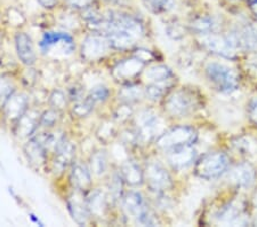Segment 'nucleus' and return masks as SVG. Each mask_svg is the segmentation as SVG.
Returning <instances> with one entry per match:
<instances>
[{
  "label": "nucleus",
  "instance_id": "nucleus-13",
  "mask_svg": "<svg viewBox=\"0 0 257 227\" xmlns=\"http://www.w3.org/2000/svg\"><path fill=\"white\" fill-rule=\"evenodd\" d=\"M229 178L237 187L249 188L256 181V169L248 162L240 163L232 169Z\"/></svg>",
  "mask_w": 257,
  "mask_h": 227
},
{
  "label": "nucleus",
  "instance_id": "nucleus-6",
  "mask_svg": "<svg viewBox=\"0 0 257 227\" xmlns=\"http://www.w3.org/2000/svg\"><path fill=\"white\" fill-rule=\"evenodd\" d=\"M144 181L152 192L164 193L173 187L169 172L159 162H150L144 170Z\"/></svg>",
  "mask_w": 257,
  "mask_h": 227
},
{
  "label": "nucleus",
  "instance_id": "nucleus-37",
  "mask_svg": "<svg viewBox=\"0 0 257 227\" xmlns=\"http://www.w3.org/2000/svg\"><path fill=\"white\" fill-rule=\"evenodd\" d=\"M110 90L106 88L104 85H98V86H95L92 90H90V92L88 94V97L92 99V100L95 103H98V102H105L107 99L110 98Z\"/></svg>",
  "mask_w": 257,
  "mask_h": 227
},
{
  "label": "nucleus",
  "instance_id": "nucleus-10",
  "mask_svg": "<svg viewBox=\"0 0 257 227\" xmlns=\"http://www.w3.org/2000/svg\"><path fill=\"white\" fill-rule=\"evenodd\" d=\"M145 63L140 61L138 57L133 56L131 59L119 62L114 67L112 75L115 81L121 82L123 84H130L133 80H135L143 71Z\"/></svg>",
  "mask_w": 257,
  "mask_h": 227
},
{
  "label": "nucleus",
  "instance_id": "nucleus-26",
  "mask_svg": "<svg viewBox=\"0 0 257 227\" xmlns=\"http://www.w3.org/2000/svg\"><path fill=\"white\" fill-rule=\"evenodd\" d=\"M173 72L168 67L163 64L153 65L145 71V78L149 83H161L173 81Z\"/></svg>",
  "mask_w": 257,
  "mask_h": 227
},
{
  "label": "nucleus",
  "instance_id": "nucleus-14",
  "mask_svg": "<svg viewBox=\"0 0 257 227\" xmlns=\"http://www.w3.org/2000/svg\"><path fill=\"white\" fill-rule=\"evenodd\" d=\"M168 153V162L175 170H183L189 168L197 159V150L193 148V144L178 147Z\"/></svg>",
  "mask_w": 257,
  "mask_h": 227
},
{
  "label": "nucleus",
  "instance_id": "nucleus-4",
  "mask_svg": "<svg viewBox=\"0 0 257 227\" xmlns=\"http://www.w3.org/2000/svg\"><path fill=\"white\" fill-rule=\"evenodd\" d=\"M198 100L193 92L188 90H177L167 97L165 102L166 111L174 117H185L197 108Z\"/></svg>",
  "mask_w": 257,
  "mask_h": 227
},
{
  "label": "nucleus",
  "instance_id": "nucleus-16",
  "mask_svg": "<svg viewBox=\"0 0 257 227\" xmlns=\"http://www.w3.org/2000/svg\"><path fill=\"white\" fill-rule=\"evenodd\" d=\"M4 111L8 121L16 122L28 111V98L23 93H13L4 105Z\"/></svg>",
  "mask_w": 257,
  "mask_h": 227
},
{
  "label": "nucleus",
  "instance_id": "nucleus-35",
  "mask_svg": "<svg viewBox=\"0 0 257 227\" xmlns=\"http://www.w3.org/2000/svg\"><path fill=\"white\" fill-rule=\"evenodd\" d=\"M82 18L85 19L87 23H89L90 26H96V27H102L104 26L105 19L102 13H99L97 10L95 8L89 7L84 10V13H82Z\"/></svg>",
  "mask_w": 257,
  "mask_h": 227
},
{
  "label": "nucleus",
  "instance_id": "nucleus-25",
  "mask_svg": "<svg viewBox=\"0 0 257 227\" xmlns=\"http://www.w3.org/2000/svg\"><path fill=\"white\" fill-rule=\"evenodd\" d=\"M144 96V90L141 89L139 85L133 84V83L126 84L119 91V100L122 103H127V105L139 102Z\"/></svg>",
  "mask_w": 257,
  "mask_h": 227
},
{
  "label": "nucleus",
  "instance_id": "nucleus-33",
  "mask_svg": "<svg viewBox=\"0 0 257 227\" xmlns=\"http://www.w3.org/2000/svg\"><path fill=\"white\" fill-rule=\"evenodd\" d=\"M60 113L61 111L56 109H48L44 111L43 114L39 116V125L44 129H53L54 126H56V124L60 121Z\"/></svg>",
  "mask_w": 257,
  "mask_h": 227
},
{
  "label": "nucleus",
  "instance_id": "nucleus-8",
  "mask_svg": "<svg viewBox=\"0 0 257 227\" xmlns=\"http://www.w3.org/2000/svg\"><path fill=\"white\" fill-rule=\"evenodd\" d=\"M109 47L111 46L106 36L94 34L84 40L81 46V54L86 60L96 61L106 54Z\"/></svg>",
  "mask_w": 257,
  "mask_h": 227
},
{
  "label": "nucleus",
  "instance_id": "nucleus-45",
  "mask_svg": "<svg viewBox=\"0 0 257 227\" xmlns=\"http://www.w3.org/2000/svg\"><path fill=\"white\" fill-rule=\"evenodd\" d=\"M29 218H30V220L33 222V224H36V225H38V226H40V227H44L45 225H44V222L41 221L38 217L36 216L35 213H29Z\"/></svg>",
  "mask_w": 257,
  "mask_h": 227
},
{
  "label": "nucleus",
  "instance_id": "nucleus-20",
  "mask_svg": "<svg viewBox=\"0 0 257 227\" xmlns=\"http://www.w3.org/2000/svg\"><path fill=\"white\" fill-rule=\"evenodd\" d=\"M61 45L74 47V43L72 37L65 34V32H45L43 39L40 41V48L43 52H49V49Z\"/></svg>",
  "mask_w": 257,
  "mask_h": 227
},
{
  "label": "nucleus",
  "instance_id": "nucleus-15",
  "mask_svg": "<svg viewBox=\"0 0 257 227\" xmlns=\"http://www.w3.org/2000/svg\"><path fill=\"white\" fill-rule=\"evenodd\" d=\"M70 183L76 191L81 193L90 192L93 180L89 169L81 163H73L71 172H70Z\"/></svg>",
  "mask_w": 257,
  "mask_h": 227
},
{
  "label": "nucleus",
  "instance_id": "nucleus-22",
  "mask_svg": "<svg viewBox=\"0 0 257 227\" xmlns=\"http://www.w3.org/2000/svg\"><path fill=\"white\" fill-rule=\"evenodd\" d=\"M87 205H88L90 216L102 218L107 209V196L104 192L95 189L90 191L89 196L87 197Z\"/></svg>",
  "mask_w": 257,
  "mask_h": 227
},
{
  "label": "nucleus",
  "instance_id": "nucleus-47",
  "mask_svg": "<svg viewBox=\"0 0 257 227\" xmlns=\"http://www.w3.org/2000/svg\"><path fill=\"white\" fill-rule=\"evenodd\" d=\"M254 204H255L256 209H257V193H256V195H255V199H254Z\"/></svg>",
  "mask_w": 257,
  "mask_h": 227
},
{
  "label": "nucleus",
  "instance_id": "nucleus-9",
  "mask_svg": "<svg viewBox=\"0 0 257 227\" xmlns=\"http://www.w3.org/2000/svg\"><path fill=\"white\" fill-rule=\"evenodd\" d=\"M68 211L72 220L79 226H85L89 220L90 212L87 205V200L82 196V193L77 191L72 193L66 200Z\"/></svg>",
  "mask_w": 257,
  "mask_h": 227
},
{
  "label": "nucleus",
  "instance_id": "nucleus-41",
  "mask_svg": "<svg viewBox=\"0 0 257 227\" xmlns=\"http://www.w3.org/2000/svg\"><path fill=\"white\" fill-rule=\"evenodd\" d=\"M66 5L70 6L74 10L84 11L86 8H89L93 6L94 0H65Z\"/></svg>",
  "mask_w": 257,
  "mask_h": 227
},
{
  "label": "nucleus",
  "instance_id": "nucleus-7",
  "mask_svg": "<svg viewBox=\"0 0 257 227\" xmlns=\"http://www.w3.org/2000/svg\"><path fill=\"white\" fill-rule=\"evenodd\" d=\"M136 139L138 141L148 142L158 133L159 118L152 110H142L135 117Z\"/></svg>",
  "mask_w": 257,
  "mask_h": 227
},
{
  "label": "nucleus",
  "instance_id": "nucleus-3",
  "mask_svg": "<svg viewBox=\"0 0 257 227\" xmlns=\"http://www.w3.org/2000/svg\"><path fill=\"white\" fill-rule=\"evenodd\" d=\"M197 139L198 134L193 127L180 125L173 127V129L166 131L165 133L161 134L160 137L157 139L156 144L157 147L160 148V149L169 152L178 147L194 144V142L197 141Z\"/></svg>",
  "mask_w": 257,
  "mask_h": 227
},
{
  "label": "nucleus",
  "instance_id": "nucleus-23",
  "mask_svg": "<svg viewBox=\"0 0 257 227\" xmlns=\"http://www.w3.org/2000/svg\"><path fill=\"white\" fill-rule=\"evenodd\" d=\"M120 175L125 184L130 186H140L144 181V171L133 161H127L121 165Z\"/></svg>",
  "mask_w": 257,
  "mask_h": 227
},
{
  "label": "nucleus",
  "instance_id": "nucleus-34",
  "mask_svg": "<svg viewBox=\"0 0 257 227\" xmlns=\"http://www.w3.org/2000/svg\"><path fill=\"white\" fill-rule=\"evenodd\" d=\"M68 100L69 98L63 91L54 90L53 92L49 94L48 103L51 108L62 111L63 109H65L66 106H68Z\"/></svg>",
  "mask_w": 257,
  "mask_h": 227
},
{
  "label": "nucleus",
  "instance_id": "nucleus-40",
  "mask_svg": "<svg viewBox=\"0 0 257 227\" xmlns=\"http://www.w3.org/2000/svg\"><path fill=\"white\" fill-rule=\"evenodd\" d=\"M68 98H69V100L72 102H77V101L82 100V99L86 98L84 88L80 85H74V86H72V88H70L69 92H68Z\"/></svg>",
  "mask_w": 257,
  "mask_h": 227
},
{
  "label": "nucleus",
  "instance_id": "nucleus-5",
  "mask_svg": "<svg viewBox=\"0 0 257 227\" xmlns=\"http://www.w3.org/2000/svg\"><path fill=\"white\" fill-rule=\"evenodd\" d=\"M209 82L222 93H232L238 90L239 80L233 70L221 63H209L206 68Z\"/></svg>",
  "mask_w": 257,
  "mask_h": 227
},
{
  "label": "nucleus",
  "instance_id": "nucleus-17",
  "mask_svg": "<svg viewBox=\"0 0 257 227\" xmlns=\"http://www.w3.org/2000/svg\"><path fill=\"white\" fill-rule=\"evenodd\" d=\"M15 48L20 61L23 64L30 65L35 64L36 52L33 48V43L31 37L26 32H19L15 36Z\"/></svg>",
  "mask_w": 257,
  "mask_h": 227
},
{
  "label": "nucleus",
  "instance_id": "nucleus-19",
  "mask_svg": "<svg viewBox=\"0 0 257 227\" xmlns=\"http://www.w3.org/2000/svg\"><path fill=\"white\" fill-rule=\"evenodd\" d=\"M123 210L131 217L139 220L148 211L149 206L145 203L143 196L139 192H128L122 196Z\"/></svg>",
  "mask_w": 257,
  "mask_h": 227
},
{
  "label": "nucleus",
  "instance_id": "nucleus-39",
  "mask_svg": "<svg viewBox=\"0 0 257 227\" xmlns=\"http://www.w3.org/2000/svg\"><path fill=\"white\" fill-rule=\"evenodd\" d=\"M131 116H132L131 105H127V103H122V105L119 106L117 110L114 111V118L120 122L126 121V119H128Z\"/></svg>",
  "mask_w": 257,
  "mask_h": 227
},
{
  "label": "nucleus",
  "instance_id": "nucleus-12",
  "mask_svg": "<svg viewBox=\"0 0 257 227\" xmlns=\"http://www.w3.org/2000/svg\"><path fill=\"white\" fill-rule=\"evenodd\" d=\"M74 159H76V146L64 137L54 149V167L59 171H63L74 163Z\"/></svg>",
  "mask_w": 257,
  "mask_h": 227
},
{
  "label": "nucleus",
  "instance_id": "nucleus-18",
  "mask_svg": "<svg viewBox=\"0 0 257 227\" xmlns=\"http://www.w3.org/2000/svg\"><path fill=\"white\" fill-rule=\"evenodd\" d=\"M24 155L32 167L40 168L47 161V149L43 146L36 137H31L30 140L23 147Z\"/></svg>",
  "mask_w": 257,
  "mask_h": 227
},
{
  "label": "nucleus",
  "instance_id": "nucleus-27",
  "mask_svg": "<svg viewBox=\"0 0 257 227\" xmlns=\"http://www.w3.org/2000/svg\"><path fill=\"white\" fill-rule=\"evenodd\" d=\"M215 28H216V23H215L214 19L210 18V16H199L190 24L191 31H193L194 34L202 36L214 32Z\"/></svg>",
  "mask_w": 257,
  "mask_h": 227
},
{
  "label": "nucleus",
  "instance_id": "nucleus-11",
  "mask_svg": "<svg viewBox=\"0 0 257 227\" xmlns=\"http://www.w3.org/2000/svg\"><path fill=\"white\" fill-rule=\"evenodd\" d=\"M244 209L240 201H232L223 206L216 214V219L223 225H244Z\"/></svg>",
  "mask_w": 257,
  "mask_h": 227
},
{
  "label": "nucleus",
  "instance_id": "nucleus-1",
  "mask_svg": "<svg viewBox=\"0 0 257 227\" xmlns=\"http://www.w3.org/2000/svg\"><path fill=\"white\" fill-rule=\"evenodd\" d=\"M230 160L227 155L222 152L207 153L197 161L194 172L202 179L218 178L229 168Z\"/></svg>",
  "mask_w": 257,
  "mask_h": 227
},
{
  "label": "nucleus",
  "instance_id": "nucleus-48",
  "mask_svg": "<svg viewBox=\"0 0 257 227\" xmlns=\"http://www.w3.org/2000/svg\"><path fill=\"white\" fill-rule=\"evenodd\" d=\"M246 2H249L250 3V2H252V0H246Z\"/></svg>",
  "mask_w": 257,
  "mask_h": 227
},
{
  "label": "nucleus",
  "instance_id": "nucleus-44",
  "mask_svg": "<svg viewBox=\"0 0 257 227\" xmlns=\"http://www.w3.org/2000/svg\"><path fill=\"white\" fill-rule=\"evenodd\" d=\"M37 2H38L44 8H48V10L55 7L57 4V0H37Z\"/></svg>",
  "mask_w": 257,
  "mask_h": 227
},
{
  "label": "nucleus",
  "instance_id": "nucleus-46",
  "mask_svg": "<svg viewBox=\"0 0 257 227\" xmlns=\"http://www.w3.org/2000/svg\"><path fill=\"white\" fill-rule=\"evenodd\" d=\"M250 10L252 13L257 16V0H252V2H250Z\"/></svg>",
  "mask_w": 257,
  "mask_h": 227
},
{
  "label": "nucleus",
  "instance_id": "nucleus-30",
  "mask_svg": "<svg viewBox=\"0 0 257 227\" xmlns=\"http://www.w3.org/2000/svg\"><path fill=\"white\" fill-rule=\"evenodd\" d=\"M95 105H96V103H95L92 99L87 96L86 98L82 99V100L74 102V105L71 108V113L73 116H76L78 118L87 117L88 115L92 114Z\"/></svg>",
  "mask_w": 257,
  "mask_h": 227
},
{
  "label": "nucleus",
  "instance_id": "nucleus-29",
  "mask_svg": "<svg viewBox=\"0 0 257 227\" xmlns=\"http://www.w3.org/2000/svg\"><path fill=\"white\" fill-rule=\"evenodd\" d=\"M173 82H161V83H149L145 88L144 92L145 96H147L150 100H159V99L164 98L167 93L169 88H172Z\"/></svg>",
  "mask_w": 257,
  "mask_h": 227
},
{
  "label": "nucleus",
  "instance_id": "nucleus-21",
  "mask_svg": "<svg viewBox=\"0 0 257 227\" xmlns=\"http://www.w3.org/2000/svg\"><path fill=\"white\" fill-rule=\"evenodd\" d=\"M15 134L20 138H31L39 126V116L27 113L15 122Z\"/></svg>",
  "mask_w": 257,
  "mask_h": 227
},
{
  "label": "nucleus",
  "instance_id": "nucleus-2",
  "mask_svg": "<svg viewBox=\"0 0 257 227\" xmlns=\"http://www.w3.org/2000/svg\"><path fill=\"white\" fill-rule=\"evenodd\" d=\"M201 41L208 51L229 60H233L237 57V49L240 48L235 32H231L227 35H218L211 32V34L205 35Z\"/></svg>",
  "mask_w": 257,
  "mask_h": 227
},
{
  "label": "nucleus",
  "instance_id": "nucleus-36",
  "mask_svg": "<svg viewBox=\"0 0 257 227\" xmlns=\"http://www.w3.org/2000/svg\"><path fill=\"white\" fill-rule=\"evenodd\" d=\"M144 2L155 13H166L175 5L174 0H144Z\"/></svg>",
  "mask_w": 257,
  "mask_h": 227
},
{
  "label": "nucleus",
  "instance_id": "nucleus-32",
  "mask_svg": "<svg viewBox=\"0 0 257 227\" xmlns=\"http://www.w3.org/2000/svg\"><path fill=\"white\" fill-rule=\"evenodd\" d=\"M233 146L242 155H254L257 152V143L249 137L237 138L233 141Z\"/></svg>",
  "mask_w": 257,
  "mask_h": 227
},
{
  "label": "nucleus",
  "instance_id": "nucleus-24",
  "mask_svg": "<svg viewBox=\"0 0 257 227\" xmlns=\"http://www.w3.org/2000/svg\"><path fill=\"white\" fill-rule=\"evenodd\" d=\"M238 37L239 45L241 48L249 49V51H256L257 49V30L251 26H246L234 31Z\"/></svg>",
  "mask_w": 257,
  "mask_h": 227
},
{
  "label": "nucleus",
  "instance_id": "nucleus-31",
  "mask_svg": "<svg viewBox=\"0 0 257 227\" xmlns=\"http://www.w3.org/2000/svg\"><path fill=\"white\" fill-rule=\"evenodd\" d=\"M123 184H125V181H123L121 175H120V171L113 173L109 183V195L111 200L117 201L119 199H122Z\"/></svg>",
  "mask_w": 257,
  "mask_h": 227
},
{
  "label": "nucleus",
  "instance_id": "nucleus-38",
  "mask_svg": "<svg viewBox=\"0 0 257 227\" xmlns=\"http://www.w3.org/2000/svg\"><path fill=\"white\" fill-rule=\"evenodd\" d=\"M115 135V127L113 124H111L110 122H106L103 124V125L99 127V130L97 131V137L99 140L103 142H110L111 140L113 139Z\"/></svg>",
  "mask_w": 257,
  "mask_h": 227
},
{
  "label": "nucleus",
  "instance_id": "nucleus-43",
  "mask_svg": "<svg viewBox=\"0 0 257 227\" xmlns=\"http://www.w3.org/2000/svg\"><path fill=\"white\" fill-rule=\"evenodd\" d=\"M248 110H249V118L251 122L257 125V97L250 101Z\"/></svg>",
  "mask_w": 257,
  "mask_h": 227
},
{
  "label": "nucleus",
  "instance_id": "nucleus-42",
  "mask_svg": "<svg viewBox=\"0 0 257 227\" xmlns=\"http://www.w3.org/2000/svg\"><path fill=\"white\" fill-rule=\"evenodd\" d=\"M134 56L138 57L140 61H142L143 63H145V64H147L148 62H151L153 59H155V56H153L152 53L150 51H148V49H144V48L138 49V51L135 52Z\"/></svg>",
  "mask_w": 257,
  "mask_h": 227
},
{
  "label": "nucleus",
  "instance_id": "nucleus-28",
  "mask_svg": "<svg viewBox=\"0 0 257 227\" xmlns=\"http://www.w3.org/2000/svg\"><path fill=\"white\" fill-rule=\"evenodd\" d=\"M109 167L107 154L104 150H97L90 156V170L96 176H103Z\"/></svg>",
  "mask_w": 257,
  "mask_h": 227
}]
</instances>
